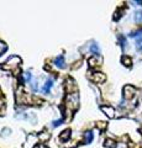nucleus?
<instances>
[{
  "instance_id": "1",
  "label": "nucleus",
  "mask_w": 142,
  "mask_h": 148,
  "mask_svg": "<svg viewBox=\"0 0 142 148\" xmlns=\"http://www.w3.org/2000/svg\"><path fill=\"white\" fill-rule=\"evenodd\" d=\"M19 63H20V58H19V57H15V56H14V57H11V58L7 59V62L5 63L4 68H5V69H9V70L15 69V68H17Z\"/></svg>"
},
{
  "instance_id": "2",
  "label": "nucleus",
  "mask_w": 142,
  "mask_h": 148,
  "mask_svg": "<svg viewBox=\"0 0 142 148\" xmlns=\"http://www.w3.org/2000/svg\"><path fill=\"white\" fill-rule=\"evenodd\" d=\"M67 106L69 109H77L78 107V95L77 94H69L68 98H67Z\"/></svg>"
},
{
  "instance_id": "3",
  "label": "nucleus",
  "mask_w": 142,
  "mask_h": 148,
  "mask_svg": "<svg viewBox=\"0 0 142 148\" xmlns=\"http://www.w3.org/2000/svg\"><path fill=\"white\" fill-rule=\"evenodd\" d=\"M135 92H136L135 88L131 87V85H126V87L124 88V94H125V98H126V99H129V100L133 98Z\"/></svg>"
},
{
  "instance_id": "4",
  "label": "nucleus",
  "mask_w": 142,
  "mask_h": 148,
  "mask_svg": "<svg viewBox=\"0 0 142 148\" xmlns=\"http://www.w3.org/2000/svg\"><path fill=\"white\" fill-rule=\"evenodd\" d=\"M92 79H93V81H95V83H103V81L106 79V77L104 75L103 73H94L92 75Z\"/></svg>"
},
{
  "instance_id": "5",
  "label": "nucleus",
  "mask_w": 142,
  "mask_h": 148,
  "mask_svg": "<svg viewBox=\"0 0 142 148\" xmlns=\"http://www.w3.org/2000/svg\"><path fill=\"white\" fill-rule=\"evenodd\" d=\"M102 110L104 111V112H106V115L109 117H114V114H115V110L113 109V107H109V106H103Z\"/></svg>"
},
{
  "instance_id": "6",
  "label": "nucleus",
  "mask_w": 142,
  "mask_h": 148,
  "mask_svg": "<svg viewBox=\"0 0 142 148\" xmlns=\"http://www.w3.org/2000/svg\"><path fill=\"white\" fill-rule=\"evenodd\" d=\"M56 64H57L59 68H63V67H64V58H63V56H59V57L56 58Z\"/></svg>"
},
{
  "instance_id": "7",
  "label": "nucleus",
  "mask_w": 142,
  "mask_h": 148,
  "mask_svg": "<svg viewBox=\"0 0 142 148\" xmlns=\"http://www.w3.org/2000/svg\"><path fill=\"white\" fill-rule=\"evenodd\" d=\"M52 85H53V84H52V80H47L46 84H44V87L42 88V91L43 92H48V91H50V89L52 88Z\"/></svg>"
},
{
  "instance_id": "8",
  "label": "nucleus",
  "mask_w": 142,
  "mask_h": 148,
  "mask_svg": "<svg viewBox=\"0 0 142 148\" xmlns=\"http://www.w3.org/2000/svg\"><path fill=\"white\" fill-rule=\"evenodd\" d=\"M68 137H69V130H66V131L62 132V135H61V139L62 141L68 139Z\"/></svg>"
},
{
  "instance_id": "9",
  "label": "nucleus",
  "mask_w": 142,
  "mask_h": 148,
  "mask_svg": "<svg viewBox=\"0 0 142 148\" xmlns=\"http://www.w3.org/2000/svg\"><path fill=\"white\" fill-rule=\"evenodd\" d=\"M89 64H90L92 67H95V65H99L100 62H96V57H92L90 59H89Z\"/></svg>"
},
{
  "instance_id": "10",
  "label": "nucleus",
  "mask_w": 142,
  "mask_h": 148,
  "mask_svg": "<svg viewBox=\"0 0 142 148\" xmlns=\"http://www.w3.org/2000/svg\"><path fill=\"white\" fill-rule=\"evenodd\" d=\"M105 146L106 147H110V148H115V147H116V144H115V142H114L113 139H106Z\"/></svg>"
},
{
  "instance_id": "11",
  "label": "nucleus",
  "mask_w": 142,
  "mask_h": 148,
  "mask_svg": "<svg viewBox=\"0 0 142 148\" xmlns=\"http://www.w3.org/2000/svg\"><path fill=\"white\" fill-rule=\"evenodd\" d=\"M92 139H93V133L92 132H87V133H85V141H87V143L92 142Z\"/></svg>"
},
{
  "instance_id": "12",
  "label": "nucleus",
  "mask_w": 142,
  "mask_h": 148,
  "mask_svg": "<svg viewBox=\"0 0 142 148\" xmlns=\"http://www.w3.org/2000/svg\"><path fill=\"white\" fill-rule=\"evenodd\" d=\"M122 63H124L125 65H131V59L129 57H124L122 58Z\"/></svg>"
},
{
  "instance_id": "13",
  "label": "nucleus",
  "mask_w": 142,
  "mask_h": 148,
  "mask_svg": "<svg viewBox=\"0 0 142 148\" xmlns=\"http://www.w3.org/2000/svg\"><path fill=\"white\" fill-rule=\"evenodd\" d=\"M5 50H6V44L3 43V42H0V53H3Z\"/></svg>"
},
{
  "instance_id": "14",
  "label": "nucleus",
  "mask_w": 142,
  "mask_h": 148,
  "mask_svg": "<svg viewBox=\"0 0 142 148\" xmlns=\"http://www.w3.org/2000/svg\"><path fill=\"white\" fill-rule=\"evenodd\" d=\"M98 127H99V128H105V127H106V124H105V122H99V124H98Z\"/></svg>"
},
{
  "instance_id": "15",
  "label": "nucleus",
  "mask_w": 142,
  "mask_h": 148,
  "mask_svg": "<svg viewBox=\"0 0 142 148\" xmlns=\"http://www.w3.org/2000/svg\"><path fill=\"white\" fill-rule=\"evenodd\" d=\"M90 50H92L93 52H99V48H98V46H95V44H93Z\"/></svg>"
},
{
  "instance_id": "16",
  "label": "nucleus",
  "mask_w": 142,
  "mask_h": 148,
  "mask_svg": "<svg viewBox=\"0 0 142 148\" xmlns=\"http://www.w3.org/2000/svg\"><path fill=\"white\" fill-rule=\"evenodd\" d=\"M58 125H61V120H58V121H54V122H53V126H58Z\"/></svg>"
},
{
  "instance_id": "17",
  "label": "nucleus",
  "mask_w": 142,
  "mask_h": 148,
  "mask_svg": "<svg viewBox=\"0 0 142 148\" xmlns=\"http://www.w3.org/2000/svg\"><path fill=\"white\" fill-rule=\"evenodd\" d=\"M139 48H140V50H142V41H140V42H139Z\"/></svg>"
}]
</instances>
